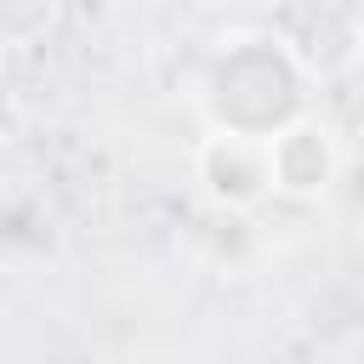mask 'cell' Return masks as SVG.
<instances>
[{
    "label": "cell",
    "instance_id": "obj_1",
    "mask_svg": "<svg viewBox=\"0 0 364 364\" xmlns=\"http://www.w3.org/2000/svg\"><path fill=\"white\" fill-rule=\"evenodd\" d=\"M307 85H313V68L279 34H233L222 40L205 74L210 131H239L267 142L279 125L307 114Z\"/></svg>",
    "mask_w": 364,
    "mask_h": 364
},
{
    "label": "cell",
    "instance_id": "obj_2",
    "mask_svg": "<svg viewBox=\"0 0 364 364\" xmlns=\"http://www.w3.org/2000/svg\"><path fill=\"white\" fill-rule=\"evenodd\" d=\"M267 171H273L279 199L318 205L341 176V142L318 114H301V119H290L267 136Z\"/></svg>",
    "mask_w": 364,
    "mask_h": 364
},
{
    "label": "cell",
    "instance_id": "obj_3",
    "mask_svg": "<svg viewBox=\"0 0 364 364\" xmlns=\"http://www.w3.org/2000/svg\"><path fill=\"white\" fill-rule=\"evenodd\" d=\"M193 176L216 210H256L273 199V171H267V142L239 136V131H210L193 148Z\"/></svg>",
    "mask_w": 364,
    "mask_h": 364
},
{
    "label": "cell",
    "instance_id": "obj_4",
    "mask_svg": "<svg viewBox=\"0 0 364 364\" xmlns=\"http://www.w3.org/2000/svg\"><path fill=\"white\" fill-rule=\"evenodd\" d=\"M63 17V0H0V46H40Z\"/></svg>",
    "mask_w": 364,
    "mask_h": 364
},
{
    "label": "cell",
    "instance_id": "obj_5",
    "mask_svg": "<svg viewBox=\"0 0 364 364\" xmlns=\"http://www.w3.org/2000/svg\"><path fill=\"white\" fill-rule=\"evenodd\" d=\"M6 125H11V97H6V80H0V136H6Z\"/></svg>",
    "mask_w": 364,
    "mask_h": 364
}]
</instances>
